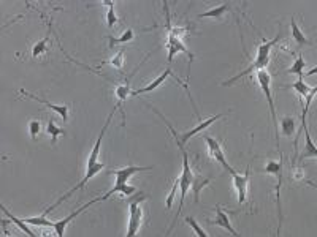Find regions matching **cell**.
<instances>
[{"label": "cell", "instance_id": "ba28073f", "mask_svg": "<svg viewBox=\"0 0 317 237\" xmlns=\"http://www.w3.org/2000/svg\"><path fill=\"white\" fill-rule=\"evenodd\" d=\"M231 179H233V188L236 191V196H238V203L239 204H244L248 201V186H249V179H251V166L248 164V168L239 174V172H233L231 174Z\"/></svg>", "mask_w": 317, "mask_h": 237}, {"label": "cell", "instance_id": "52a82bcc", "mask_svg": "<svg viewBox=\"0 0 317 237\" xmlns=\"http://www.w3.org/2000/svg\"><path fill=\"white\" fill-rule=\"evenodd\" d=\"M102 201V196H98V198H95V199H92V201H89V203H86V204H83L80 209H76L75 212H72L70 215H67L65 218H62V220H59V221H54V226H53V229L56 231V237H63L65 236V229H67V226L72 223V221L76 218V217H80V215L84 212V211H87L90 206H94V204H97V203H100Z\"/></svg>", "mask_w": 317, "mask_h": 237}, {"label": "cell", "instance_id": "9c48e42d", "mask_svg": "<svg viewBox=\"0 0 317 237\" xmlns=\"http://www.w3.org/2000/svg\"><path fill=\"white\" fill-rule=\"evenodd\" d=\"M203 141L206 142V146H208V152L209 155L214 158V160L221 164V166L225 169V171H229L230 174H233L235 169L230 166L229 161H227V158H225L224 155V150H222V146H221V142L217 141L216 138H211V136H202Z\"/></svg>", "mask_w": 317, "mask_h": 237}, {"label": "cell", "instance_id": "4fadbf2b", "mask_svg": "<svg viewBox=\"0 0 317 237\" xmlns=\"http://www.w3.org/2000/svg\"><path fill=\"white\" fill-rule=\"evenodd\" d=\"M230 6H231L230 2H224V3H221V5L214 6V8H209L208 11L200 13V14H199V19H202V18H217V19H219V18H222L224 14L230 10Z\"/></svg>", "mask_w": 317, "mask_h": 237}, {"label": "cell", "instance_id": "7402d4cb", "mask_svg": "<svg viewBox=\"0 0 317 237\" xmlns=\"http://www.w3.org/2000/svg\"><path fill=\"white\" fill-rule=\"evenodd\" d=\"M46 132H48V134H49V136H51V142H53V146L58 144V138H59L60 134L65 133V132H63V128H60V127L56 125V122H54L53 119H49V120H48Z\"/></svg>", "mask_w": 317, "mask_h": 237}, {"label": "cell", "instance_id": "2e32d148", "mask_svg": "<svg viewBox=\"0 0 317 237\" xmlns=\"http://www.w3.org/2000/svg\"><path fill=\"white\" fill-rule=\"evenodd\" d=\"M2 211H3V213H5V217H8V220L11 221V223L16 225V226L21 229V231L26 233L29 237H37V236H35V233H32L30 229H29V226H27V223H26L24 220H19L18 217H15V215H13L8 209H6V207H5L3 204H2Z\"/></svg>", "mask_w": 317, "mask_h": 237}, {"label": "cell", "instance_id": "44dd1931", "mask_svg": "<svg viewBox=\"0 0 317 237\" xmlns=\"http://www.w3.org/2000/svg\"><path fill=\"white\" fill-rule=\"evenodd\" d=\"M103 5H107L108 6V10H107V26L108 28H113L116 24H117V14H116V3L115 2H111V0H103L102 2Z\"/></svg>", "mask_w": 317, "mask_h": 237}, {"label": "cell", "instance_id": "277c9868", "mask_svg": "<svg viewBox=\"0 0 317 237\" xmlns=\"http://www.w3.org/2000/svg\"><path fill=\"white\" fill-rule=\"evenodd\" d=\"M257 82L260 90L263 92V95L266 98V103H268V109H270V116L273 120V128H274V138H276V147L279 150V120L276 116V107H274V100H273V90H271V75L266 70H260L257 71Z\"/></svg>", "mask_w": 317, "mask_h": 237}, {"label": "cell", "instance_id": "7c38bea8", "mask_svg": "<svg viewBox=\"0 0 317 237\" xmlns=\"http://www.w3.org/2000/svg\"><path fill=\"white\" fill-rule=\"evenodd\" d=\"M211 184V179L205 177L203 174H195L194 176V181H192V191H194V198H195V203L199 204L200 203V193L203 191V188Z\"/></svg>", "mask_w": 317, "mask_h": 237}, {"label": "cell", "instance_id": "8992f818", "mask_svg": "<svg viewBox=\"0 0 317 237\" xmlns=\"http://www.w3.org/2000/svg\"><path fill=\"white\" fill-rule=\"evenodd\" d=\"M165 48L168 51V57H167L168 63H172L174 55H178V54H186L189 57V63L194 60V54L189 51L187 46L184 45V41H182V38H179V37H174V35H172V33H167Z\"/></svg>", "mask_w": 317, "mask_h": 237}, {"label": "cell", "instance_id": "f1b7e54d", "mask_svg": "<svg viewBox=\"0 0 317 237\" xmlns=\"http://www.w3.org/2000/svg\"><path fill=\"white\" fill-rule=\"evenodd\" d=\"M317 73V67H314V68H311L308 71V73H305V76H313V75H316Z\"/></svg>", "mask_w": 317, "mask_h": 237}, {"label": "cell", "instance_id": "cb8c5ba5", "mask_svg": "<svg viewBox=\"0 0 317 237\" xmlns=\"http://www.w3.org/2000/svg\"><path fill=\"white\" fill-rule=\"evenodd\" d=\"M48 41H49V37H45L43 40L37 41L32 48V57L33 59H37V57H41L46 51H48Z\"/></svg>", "mask_w": 317, "mask_h": 237}, {"label": "cell", "instance_id": "5bb4252c", "mask_svg": "<svg viewBox=\"0 0 317 237\" xmlns=\"http://www.w3.org/2000/svg\"><path fill=\"white\" fill-rule=\"evenodd\" d=\"M290 30H292V38L295 40V43H297L298 48H303L306 45H313V43L306 38L305 32H301V28L298 27L297 21H295L293 18H292V23H290Z\"/></svg>", "mask_w": 317, "mask_h": 237}, {"label": "cell", "instance_id": "d6986e66", "mask_svg": "<svg viewBox=\"0 0 317 237\" xmlns=\"http://www.w3.org/2000/svg\"><path fill=\"white\" fill-rule=\"evenodd\" d=\"M305 67H306L305 57H303V54L300 53L298 57H297V60L293 62V65H292L290 68L286 70V73H288V75H297L298 78H305Z\"/></svg>", "mask_w": 317, "mask_h": 237}, {"label": "cell", "instance_id": "7a4b0ae2", "mask_svg": "<svg viewBox=\"0 0 317 237\" xmlns=\"http://www.w3.org/2000/svg\"><path fill=\"white\" fill-rule=\"evenodd\" d=\"M178 149H179V152L182 154V172H181V177H179V193H181V195H179V206H178V212H176V217L173 218L172 225H170V228H168V231L165 233L164 237H168L174 229L176 221H178V217L182 212V207H184L187 193H189V190H192V181H194V176H195V172L192 171V168H190L189 154H187L186 147H178Z\"/></svg>", "mask_w": 317, "mask_h": 237}, {"label": "cell", "instance_id": "484cf974", "mask_svg": "<svg viewBox=\"0 0 317 237\" xmlns=\"http://www.w3.org/2000/svg\"><path fill=\"white\" fill-rule=\"evenodd\" d=\"M40 132H41V124H40V120L32 119V120L29 122V134H30L32 141H37V139H38Z\"/></svg>", "mask_w": 317, "mask_h": 237}, {"label": "cell", "instance_id": "6da1fadb", "mask_svg": "<svg viewBox=\"0 0 317 237\" xmlns=\"http://www.w3.org/2000/svg\"><path fill=\"white\" fill-rule=\"evenodd\" d=\"M281 40H283V33H281V32H278L276 37L271 38V40L262 38V43H260L259 48H257V55H256V59H254V62L246 70H243L241 73H238L236 76L227 79V81H224L222 85H231L233 82H236L238 79H241V78L248 76L251 73H257V71H260V70H266V65H268L270 59H271V55H270L271 49L276 46Z\"/></svg>", "mask_w": 317, "mask_h": 237}, {"label": "cell", "instance_id": "603a6c76", "mask_svg": "<svg viewBox=\"0 0 317 237\" xmlns=\"http://www.w3.org/2000/svg\"><path fill=\"white\" fill-rule=\"evenodd\" d=\"M27 225H32V226H40V228H53L54 226V221H49L45 215H38V217H29L24 220Z\"/></svg>", "mask_w": 317, "mask_h": 237}, {"label": "cell", "instance_id": "3957f363", "mask_svg": "<svg viewBox=\"0 0 317 237\" xmlns=\"http://www.w3.org/2000/svg\"><path fill=\"white\" fill-rule=\"evenodd\" d=\"M283 171H284V163H283V157L279 158V161L276 160H270L266 163V166L263 172L270 176L276 177V209H278V229H276V237H281V229H283V221H284V213H283V199H281V188H283Z\"/></svg>", "mask_w": 317, "mask_h": 237}, {"label": "cell", "instance_id": "ffe728a7", "mask_svg": "<svg viewBox=\"0 0 317 237\" xmlns=\"http://www.w3.org/2000/svg\"><path fill=\"white\" fill-rule=\"evenodd\" d=\"M288 87L293 89V90L297 92L300 97H303V98H306V97L309 95V93L313 92V89H314V87H311V85H308V84L305 82V78H298V81L288 84Z\"/></svg>", "mask_w": 317, "mask_h": 237}, {"label": "cell", "instance_id": "f546056e", "mask_svg": "<svg viewBox=\"0 0 317 237\" xmlns=\"http://www.w3.org/2000/svg\"><path fill=\"white\" fill-rule=\"evenodd\" d=\"M308 184H309V185H311V186H314V188L317 190V185H316L314 182H311V181H308Z\"/></svg>", "mask_w": 317, "mask_h": 237}, {"label": "cell", "instance_id": "9a60e30c", "mask_svg": "<svg viewBox=\"0 0 317 237\" xmlns=\"http://www.w3.org/2000/svg\"><path fill=\"white\" fill-rule=\"evenodd\" d=\"M281 132L287 138H292L293 134H297V120L292 116H284L281 119Z\"/></svg>", "mask_w": 317, "mask_h": 237}, {"label": "cell", "instance_id": "83f0119b", "mask_svg": "<svg viewBox=\"0 0 317 237\" xmlns=\"http://www.w3.org/2000/svg\"><path fill=\"white\" fill-rule=\"evenodd\" d=\"M305 169L303 168H297V166H293L292 168V171H290V177L293 179V181H297V182H300V181H305Z\"/></svg>", "mask_w": 317, "mask_h": 237}, {"label": "cell", "instance_id": "8fae6325", "mask_svg": "<svg viewBox=\"0 0 317 237\" xmlns=\"http://www.w3.org/2000/svg\"><path fill=\"white\" fill-rule=\"evenodd\" d=\"M19 93H21V95H23V97L32 98V100H35V102H38V103H43V105H45V106H48L51 111H54L56 114H59V116L62 117V120H63V122H67V120H68V106H65V105H53L51 102H48L46 98H41V97H38V95H35V93H30V92L24 90V89H21V90H19Z\"/></svg>", "mask_w": 317, "mask_h": 237}, {"label": "cell", "instance_id": "4316f807", "mask_svg": "<svg viewBox=\"0 0 317 237\" xmlns=\"http://www.w3.org/2000/svg\"><path fill=\"white\" fill-rule=\"evenodd\" d=\"M178 190H179V179H176L173 186H172V190H170V193H168V196H167V201H165V206H167L168 211L172 209V206L174 203V198H176V191H178Z\"/></svg>", "mask_w": 317, "mask_h": 237}, {"label": "cell", "instance_id": "5b68a950", "mask_svg": "<svg viewBox=\"0 0 317 237\" xmlns=\"http://www.w3.org/2000/svg\"><path fill=\"white\" fill-rule=\"evenodd\" d=\"M146 198L143 195H140L138 198H133L130 201L129 206V225H127V236L125 237H137L140 228H142V221H143V209H142V203Z\"/></svg>", "mask_w": 317, "mask_h": 237}, {"label": "cell", "instance_id": "ac0fdd59", "mask_svg": "<svg viewBox=\"0 0 317 237\" xmlns=\"http://www.w3.org/2000/svg\"><path fill=\"white\" fill-rule=\"evenodd\" d=\"M124 57H125V49H121V51H117L115 55L111 57L110 60H105V62H102L100 65H98L97 68H100V67H103V65H110V67H113V68H116V70H122V67H124Z\"/></svg>", "mask_w": 317, "mask_h": 237}, {"label": "cell", "instance_id": "4dcf8cb0", "mask_svg": "<svg viewBox=\"0 0 317 237\" xmlns=\"http://www.w3.org/2000/svg\"><path fill=\"white\" fill-rule=\"evenodd\" d=\"M6 237H8V236H6Z\"/></svg>", "mask_w": 317, "mask_h": 237}, {"label": "cell", "instance_id": "30bf717a", "mask_svg": "<svg viewBox=\"0 0 317 237\" xmlns=\"http://www.w3.org/2000/svg\"><path fill=\"white\" fill-rule=\"evenodd\" d=\"M214 213H216V217H214L213 220H208L209 225H214V226H219V228L225 229V231H227L229 234H231L233 237H241V236L238 234L236 229L233 228V225H231L230 217H229L230 212L225 211L221 204H217V206L214 207Z\"/></svg>", "mask_w": 317, "mask_h": 237}, {"label": "cell", "instance_id": "d4e9b609", "mask_svg": "<svg viewBox=\"0 0 317 237\" xmlns=\"http://www.w3.org/2000/svg\"><path fill=\"white\" fill-rule=\"evenodd\" d=\"M184 220H186V223L190 226V229H192V231L195 233V236H197V237H209V236H208V233H206L205 229H203V228L199 225V221H197L194 217H186Z\"/></svg>", "mask_w": 317, "mask_h": 237}, {"label": "cell", "instance_id": "e0dca14e", "mask_svg": "<svg viewBox=\"0 0 317 237\" xmlns=\"http://www.w3.org/2000/svg\"><path fill=\"white\" fill-rule=\"evenodd\" d=\"M133 38H135V32L132 30V28H127V30L121 35V37H117V38H115V37H108V48L110 49H115V46H117V45H125V43H129V41H132Z\"/></svg>", "mask_w": 317, "mask_h": 237}]
</instances>
